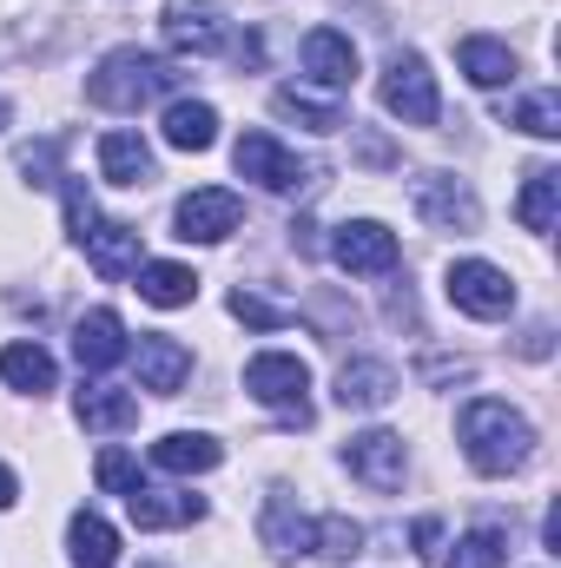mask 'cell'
<instances>
[{
    "mask_svg": "<svg viewBox=\"0 0 561 568\" xmlns=\"http://www.w3.org/2000/svg\"><path fill=\"white\" fill-rule=\"evenodd\" d=\"M456 436H462L469 469H482V476H516V469L536 456V429H529V417L509 410L502 397H476V404H462Z\"/></svg>",
    "mask_w": 561,
    "mask_h": 568,
    "instance_id": "obj_1",
    "label": "cell"
},
{
    "mask_svg": "<svg viewBox=\"0 0 561 568\" xmlns=\"http://www.w3.org/2000/svg\"><path fill=\"white\" fill-rule=\"evenodd\" d=\"M172 87H178V67L159 60V53H145V47H120V53H106L86 73V100L106 106V113H140L145 100H159Z\"/></svg>",
    "mask_w": 561,
    "mask_h": 568,
    "instance_id": "obj_2",
    "label": "cell"
},
{
    "mask_svg": "<svg viewBox=\"0 0 561 568\" xmlns=\"http://www.w3.org/2000/svg\"><path fill=\"white\" fill-rule=\"evenodd\" d=\"M245 390L265 404V410H278L284 424H310V364L297 357V351H258L252 364H245Z\"/></svg>",
    "mask_w": 561,
    "mask_h": 568,
    "instance_id": "obj_3",
    "label": "cell"
},
{
    "mask_svg": "<svg viewBox=\"0 0 561 568\" xmlns=\"http://www.w3.org/2000/svg\"><path fill=\"white\" fill-rule=\"evenodd\" d=\"M384 113L404 120V126H436L442 120L436 73H429L422 53H390V67H384Z\"/></svg>",
    "mask_w": 561,
    "mask_h": 568,
    "instance_id": "obj_4",
    "label": "cell"
},
{
    "mask_svg": "<svg viewBox=\"0 0 561 568\" xmlns=\"http://www.w3.org/2000/svg\"><path fill=\"white\" fill-rule=\"evenodd\" d=\"M442 291H449V304L469 311V317H509V311H516V284H509L502 265H489V258H456L449 278H442Z\"/></svg>",
    "mask_w": 561,
    "mask_h": 568,
    "instance_id": "obj_5",
    "label": "cell"
},
{
    "mask_svg": "<svg viewBox=\"0 0 561 568\" xmlns=\"http://www.w3.org/2000/svg\"><path fill=\"white\" fill-rule=\"evenodd\" d=\"M330 258H337L350 278H384V272H397L404 245H397V232H390V225H377V219H350V225H337Z\"/></svg>",
    "mask_w": 561,
    "mask_h": 568,
    "instance_id": "obj_6",
    "label": "cell"
},
{
    "mask_svg": "<svg viewBox=\"0 0 561 568\" xmlns=\"http://www.w3.org/2000/svg\"><path fill=\"white\" fill-rule=\"evenodd\" d=\"M172 219H178V239H185V245H218V239L238 232L245 205H238V192H225V185H198V192L178 199Z\"/></svg>",
    "mask_w": 561,
    "mask_h": 568,
    "instance_id": "obj_7",
    "label": "cell"
},
{
    "mask_svg": "<svg viewBox=\"0 0 561 568\" xmlns=\"http://www.w3.org/2000/svg\"><path fill=\"white\" fill-rule=\"evenodd\" d=\"M232 159H238V172L258 179L265 192H304V185L317 179V165H304L297 152H284L272 133H245V140L232 145Z\"/></svg>",
    "mask_w": 561,
    "mask_h": 568,
    "instance_id": "obj_8",
    "label": "cell"
},
{
    "mask_svg": "<svg viewBox=\"0 0 561 568\" xmlns=\"http://www.w3.org/2000/svg\"><path fill=\"white\" fill-rule=\"evenodd\" d=\"M410 199H417L422 225H436V232H476V225H482L476 192H469L462 179H449V172H422L417 185H410Z\"/></svg>",
    "mask_w": 561,
    "mask_h": 568,
    "instance_id": "obj_9",
    "label": "cell"
},
{
    "mask_svg": "<svg viewBox=\"0 0 561 568\" xmlns=\"http://www.w3.org/2000/svg\"><path fill=\"white\" fill-rule=\"evenodd\" d=\"M344 463H350V476H357V483H370L377 496L404 489V469H410V456H404V436H397V429H364V436H350V443H344Z\"/></svg>",
    "mask_w": 561,
    "mask_h": 568,
    "instance_id": "obj_10",
    "label": "cell"
},
{
    "mask_svg": "<svg viewBox=\"0 0 561 568\" xmlns=\"http://www.w3.org/2000/svg\"><path fill=\"white\" fill-rule=\"evenodd\" d=\"M80 252H86V265H93L100 278H133L145 265L140 225H120V219H93V225L80 232Z\"/></svg>",
    "mask_w": 561,
    "mask_h": 568,
    "instance_id": "obj_11",
    "label": "cell"
},
{
    "mask_svg": "<svg viewBox=\"0 0 561 568\" xmlns=\"http://www.w3.org/2000/svg\"><path fill=\"white\" fill-rule=\"evenodd\" d=\"M297 60H304V73H310L317 87H330V93L357 87V47H350V33H337V27H310L304 47H297Z\"/></svg>",
    "mask_w": 561,
    "mask_h": 568,
    "instance_id": "obj_12",
    "label": "cell"
},
{
    "mask_svg": "<svg viewBox=\"0 0 561 568\" xmlns=\"http://www.w3.org/2000/svg\"><path fill=\"white\" fill-rule=\"evenodd\" d=\"M165 40L172 53H218L225 47V13L212 0H165Z\"/></svg>",
    "mask_w": 561,
    "mask_h": 568,
    "instance_id": "obj_13",
    "label": "cell"
},
{
    "mask_svg": "<svg viewBox=\"0 0 561 568\" xmlns=\"http://www.w3.org/2000/svg\"><path fill=\"white\" fill-rule=\"evenodd\" d=\"M133 344H126V324H120V311H86L80 324H73V357H80V371H113L120 357H126Z\"/></svg>",
    "mask_w": 561,
    "mask_h": 568,
    "instance_id": "obj_14",
    "label": "cell"
},
{
    "mask_svg": "<svg viewBox=\"0 0 561 568\" xmlns=\"http://www.w3.org/2000/svg\"><path fill=\"white\" fill-rule=\"evenodd\" d=\"M218 463H225V443L205 436V429H172V436L152 443V469H165V476H205Z\"/></svg>",
    "mask_w": 561,
    "mask_h": 568,
    "instance_id": "obj_15",
    "label": "cell"
},
{
    "mask_svg": "<svg viewBox=\"0 0 561 568\" xmlns=\"http://www.w3.org/2000/svg\"><path fill=\"white\" fill-rule=\"evenodd\" d=\"M310 529H317V523L290 503V489H272V496H265L258 536H265V549H272L278 562H290V556H304V549H310Z\"/></svg>",
    "mask_w": 561,
    "mask_h": 568,
    "instance_id": "obj_16",
    "label": "cell"
},
{
    "mask_svg": "<svg viewBox=\"0 0 561 568\" xmlns=\"http://www.w3.org/2000/svg\"><path fill=\"white\" fill-rule=\"evenodd\" d=\"M397 390H404V384H397V371H390L384 357H357V364L337 371V404H344V410H384Z\"/></svg>",
    "mask_w": 561,
    "mask_h": 568,
    "instance_id": "obj_17",
    "label": "cell"
},
{
    "mask_svg": "<svg viewBox=\"0 0 561 568\" xmlns=\"http://www.w3.org/2000/svg\"><path fill=\"white\" fill-rule=\"evenodd\" d=\"M126 509H133V523H140V529H185V523H198V516H205V496L140 483V489L126 496Z\"/></svg>",
    "mask_w": 561,
    "mask_h": 568,
    "instance_id": "obj_18",
    "label": "cell"
},
{
    "mask_svg": "<svg viewBox=\"0 0 561 568\" xmlns=\"http://www.w3.org/2000/svg\"><path fill=\"white\" fill-rule=\"evenodd\" d=\"M192 377V351L178 337H140V384L152 397H178Z\"/></svg>",
    "mask_w": 561,
    "mask_h": 568,
    "instance_id": "obj_19",
    "label": "cell"
},
{
    "mask_svg": "<svg viewBox=\"0 0 561 568\" xmlns=\"http://www.w3.org/2000/svg\"><path fill=\"white\" fill-rule=\"evenodd\" d=\"M100 179L106 185H152L159 179V165H152V145L140 140V133H106L100 140Z\"/></svg>",
    "mask_w": 561,
    "mask_h": 568,
    "instance_id": "obj_20",
    "label": "cell"
},
{
    "mask_svg": "<svg viewBox=\"0 0 561 568\" xmlns=\"http://www.w3.org/2000/svg\"><path fill=\"white\" fill-rule=\"evenodd\" d=\"M67 556H73V568H113L120 562V529H113L106 516L80 509V516L67 523Z\"/></svg>",
    "mask_w": 561,
    "mask_h": 568,
    "instance_id": "obj_21",
    "label": "cell"
},
{
    "mask_svg": "<svg viewBox=\"0 0 561 568\" xmlns=\"http://www.w3.org/2000/svg\"><path fill=\"white\" fill-rule=\"evenodd\" d=\"M73 417L86 429H100V436H113V429L140 424V397H133V390H113V384H86L80 404H73Z\"/></svg>",
    "mask_w": 561,
    "mask_h": 568,
    "instance_id": "obj_22",
    "label": "cell"
},
{
    "mask_svg": "<svg viewBox=\"0 0 561 568\" xmlns=\"http://www.w3.org/2000/svg\"><path fill=\"white\" fill-rule=\"evenodd\" d=\"M159 133H165L172 152H212V145H218V113H212L205 100H172Z\"/></svg>",
    "mask_w": 561,
    "mask_h": 568,
    "instance_id": "obj_23",
    "label": "cell"
},
{
    "mask_svg": "<svg viewBox=\"0 0 561 568\" xmlns=\"http://www.w3.org/2000/svg\"><path fill=\"white\" fill-rule=\"evenodd\" d=\"M456 67H462L476 87H509V80H516V53H509L502 40H489V33H469V40L456 47Z\"/></svg>",
    "mask_w": 561,
    "mask_h": 568,
    "instance_id": "obj_24",
    "label": "cell"
},
{
    "mask_svg": "<svg viewBox=\"0 0 561 568\" xmlns=\"http://www.w3.org/2000/svg\"><path fill=\"white\" fill-rule=\"evenodd\" d=\"M53 377H60V371H53V357H47L40 344H7V351H0V384H7V390L47 397V390H53Z\"/></svg>",
    "mask_w": 561,
    "mask_h": 568,
    "instance_id": "obj_25",
    "label": "cell"
},
{
    "mask_svg": "<svg viewBox=\"0 0 561 568\" xmlns=\"http://www.w3.org/2000/svg\"><path fill=\"white\" fill-rule=\"evenodd\" d=\"M516 219H522L529 232H555V219H561V172H555V165H536V172L522 179Z\"/></svg>",
    "mask_w": 561,
    "mask_h": 568,
    "instance_id": "obj_26",
    "label": "cell"
},
{
    "mask_svg": "<svg viewBox=\"0 0 561 568\" xmlns=\"http://www.w3.org/2000/svg\"><path fill=\"white\" fill-rule=\"evenodd\" d=\"M133 278H140V297H145V304H159V311H178V304H192V297H198V272H192V265H172V258L140 265Z\"/></svg>",
    "mask_w": 561,
    "mask_h": 568,
    "instance_id": "obj_27",
    "label": "cell"
},
{
    "mask_svg": "<svg viewBox=\"0 0 561 568\" xmlns=\"http://www.w3.org/2000/svg\"><path fill=\"white\" fill-rule=\"evenodd\" d=\"M272 113H278V120H297L304 133H344V106H337V100H310V93H297V87H278V93H272Z\"/></svg>",
    "mask_w": 561,
    "mask_h": 568,
    "instance_id": "obj_28",
    "label": "cell"
},
{
    "mask_svg": "<svg viewBox=\"0 0 561 568\" xmlns=\"http://www.w3.org/2000/svg\"><path fill=\"white\" fill-rule=\"evenodd\" d=\"M509 126H522V133H536V140H561V93H555V87H542V93L516 100Z\"/></svg>",
    "mask_w": 561,
    "mask_h": 568,
    "instance_id": "obj_29",
    "label": "cell"
},
{
    "mask_svg": "<svg viewBox=\"0 0 561 568\" xmlns=\"http://www.w3.org/2000/svg\"><path fill=\"white\" fill-rule=\"evenodd\" d=\"M310 549L330 556V562H350V556L364 549V523H350V516H324V523L310 529Z\"/></svg>",
    "mask_w": 561,
    "mask_h": 568,
    "instance_id": "obj_30",
    "label": "cell"
},
{
    "mask_svg": "<svg viewBox=\"0 0 561 568\" xmlns=\"http://www.w3.org/2000/svg\"><path fill=\"white\" fill-rule=\"evenodd\" d=\"M502 562H509V542L496 529H476V536H462L449 549V568H502Z\"/></svg>",
    "mask_w": 561,
    "mask_h": 568,
    "instance_id": "obj_31",
    "label": "cell"
},
{
    "mask_svg": "<svg viewBox=\"0 0 561 568\" xmlns=\"http://www.w3.org/2000/svg\"><path fill=\"white\" fill-rule=\"evenodd\" d=\"M232 317L252 324V331H284V324H290V311H278V304L258 297V291H232Z\"/></svg>",
    "mask_w": 561,
    "mask_h": 568,
    "instance_id": "obj_32",
    "label": "cell"
},
{
    "mask_svg": "<svg viewBox=\"0 0 561 568\" xmlns=\"http://www.w3.org/2000/svg\"><path fill=\"white\" fill-rule=\"evenodd\" d=\"M93 476H100V489H113V496H133V489H140V463H133L126 449H100Z\"/></svg>",
    "mask_w": 561,
    "mask_h": 568,
    "instance_id": "obj_33",
    "label": "cell"
},
{
    "mask_svg": "<svg viewBox=\"0 0 561 568\" xmlns=\"http://www.w3.org/2000/svg\"><path fill=\"white\" fill-rule=\"evenodd\" d=\"M20 172H27L33 185H60V179H67V172H60V145L53 140L27 145V152H20Z\"/></svg>",
    "mask_w": 561,
    "mask_h": 568,
    "instance_id": "obj_34",
    "label": "cell"
},
{
    "mask_svg": "<svg viewBox=\"0 0 561 568\" xmlns=\"http://www.w3.org/2000/svg\"><path fill=\"white\" fill-rule=\"evenodd\" d=\"M60 192H67V225H73V245H80V232L100 219L93 212V192H86V179H60Z\"/></svg>",
    "mask_w": 561,
    "mask_h": 568,
    "instance_id": "obj_35",
    "label": "cell"
},
{
    "mask_svg": "<svg viewBox=\"0 0 561 568\" xmlns=\"http://www.w3.org/2000/svg\"><path fill=\"white\" fill-rule=\"evenodd\" d=\"M13 496H20V476H13V469L0 463V509H13Z\"/></svg>",
    "mask_w": 561,
    "mask_h": 568,
    "instance_id": "obj_36",
    "label": "cell"
},
{
    "mask_svg": "<svg viewBox=\"0 0 561 568\" xmlns=\"http://www.w3.org/2000/svg\"><path fill=\"white\" fill-rule=\"evenodd\" d=\"M436 536H442L436 523H417V556H436Z\"/></svg>",
    "mask_w": 561,
    "mask_h": 568,
    "instance_id": "obj_37",
    "label": "cell"
},
{
    "mask_svg": "<svg viewBox=\"0 0 561 568\" xmlns=\"http://www.w3.org/2000/svg\"><path fill=\"white\" fill-rule=\"evenodd\" d=\"M7 120H13V106H7V100H0V133H7Z\"/></svg>",
    "mask_w": 561,
    "mask_h": 568,
    "instance_id": "obj_38",
    "label": "cell"
}]
</instances>
